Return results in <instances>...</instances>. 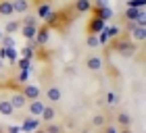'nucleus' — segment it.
<instances>
[{"mask_svg": "<svg viewBox=\"0 0 146 133\" xmlns=\"http://www.w3.org/2000/svg\"><path fill=\"white\" fill-rule=\"evenodd\" d=\"M111 46H113V50L117 52V54H121L123 58H134L136 56V46H134V42H131V38H115V40H111Z\"/></svg>", "mask_w": 146, "mask_h": 133, "instance_id": "1", "label": "nucleus"}, {"mask_svg": "<svg viewBox=\"0 0 146 133\" xmlns=\"http://www.w3.org/2000/svg\"><path fill=\"white\" fill-rule=\"evenodd\" d=\"M44 102L40 98H36V100H29L27 104H25V108H27V112H29V117H40L42 115V110H44Z\"/></svg>", "mask_w": 146, "mask_h": 133, "instance_id": "2", "label": "nucleus"}, {"mask_svg": "<svg viewBox=\"0 0 146 133\" xmlns=\"http://www.w3.org/2000/svg\"><path fill=\"white\" fill-rule=\"evenodd\" d=\"M48 40H50V27L48 25H44V27H38V33H36V38H34V42H36V46H46L48 44Z\"/></svg>", "mask_w": 146, "mask_h": 133, "instance_id": "3", "label": "nucleus"}, {"mask_svg": "<svg viewBox=\"0 0 146 133\" xmlns=\"http://www.w3.org/2000/svg\"><path fill=\"white\" fill-rule=\"evenodd\" d=\"M86 66H88V71L92 73H98V71H102V66H104V61L100 56H96V54H92L86 58Z\"/></svg>", "mask_w": 146, "mask_h": 133, "instance_id": "4", "label": "nucleus"}, {"mask_svg": "<svg viewBox=\"0 0 146 133\" xmlns=\"http://www.w3.org/2000/svg\"><path fill=\"white\" fill-rule=\"evenodd\" d=\"M61 98H63V92L58 85H50V88H46V100L52 104H56V102H61Z\"/></svg>", "mask_w": 146, "mask_h": 133, "instance_id": "5", "label": "nucleus"}, {"mask_svg": "<svg viewBox=\"0 0 146 133\" xmlns=\"http://www.w3.org/2000/svg\"><path fill=\"white\" fill-rule=\"evenodd\" d=\"M92 13H94V17L102 19V21H109V19L115 17V13H113V9L107 4V6H98V9H92Z\"/></svg>", "mask_w": 146, "mask_h": 133, "instance_id": "6", "label": "nucleus"}, {"mask_svg": "<svg viewBox=\"0 0 146 133\" xmlns=\"http://www.w3.org/2000/svg\"><path fill=\"white\" fill-rule=\"evenodd\" d=\"M129 33H131V38H134L136 42H144V38H146L144 25H138V23H129Z\"/></svg>", "mask_w": 146, "mask_h": 133, "instance_id": "7", "label": "nucleus"}, {"mask_svg": "<svg viewBox=\"0 0 146 133\" xmlns=\"http://www.w3.org/2000/svg\"><path fill=\"white\" fill-rule=\"evenodd\" d=\"M9 100H11V104H13V108H15V110H19V108H25V104L29 102V100L25 98V96L21 94V92H15V94H13Z\"/></svg>", "mask_w": 146, "mask_h": 133, "instance_id": "8", "label": "nucleus"}, {"mask_svg": "<svg viewBox=\"0 0 146 133\" xmlns=\"http://www.w3.org/2000/svg\"><path fill=\"white\" fill-rule=\"evenodd\" d=\"M107 21H102V19H98V17H92L90 19V23H88V33H100L107 25H104Z\"/></svg>", "mask_w": 146, "mask_h": 133, "instance_id": "9", "label": "nucleus"}, {"mask_svg": "<svg viewBox=\"0 0 146 133\" xmlns=\"http://www.w3.org/2000/svg\"><path fill=\"white\" fill-rule=\"evenodd\" d=\"M21 94L27 98V100H36V98H40V88L38 85H31V83H27V85H23V90H21Z\"/></svg>", "mask_w": 146, "mask_h": 133, "instance_id": "10", "label": "nucleus"}, {"mask_svg": "<svg viewBox=\"0 0 146 133\" xmlns=\"http://www.w3.org/2000/svg\"><path fill=\"white\" fill-rule=\"evenodd\" d=\"M40 127V121L36 117H25V121H23V125H21V131H25V133H31V131H36Z\"/></svg>", "mask_w": 146, "mask_h": 133, "instance_id": "11", "label": "nucleus"}, {"mask_svg": "<svg viewBox=\"0 0 146 133\" xmlns=\"http://www.w3.org/2000/svg\"><path fill=\"white\" fill-rule=\"evenodd\" d=\"M31 2L29 0H13V13H19V15H25L29 11Z\"/></svg>", "mask_w": 146, "mask_h": 133, "instance_id": "12", "label": "nucleus"}, {"mask_svg": "<svg viewBox=\"0 0 146 133\" xmlns=\"http://www.w3.org/2000/svg\"><path fill=\"white\" fill-rule=\"evenodd\" d=\"M50 15H52V6H50L48 2L38 4V11H36V17H38V19H44V21H46Z\"/></svg>", "mask_w": 146, "mask_h": 133, "instance_id": "13", "label": "nucleus"}, {"mask_svg": "<svg viewBox=\"0 0 146 133\" xmlns=\"http://www.w3.org/2000/svg\"><path fill=\"white\" fill-rule=\"evenodd\" d=\"M13 0H0V17H13Z\"/></svg>", "mask_w": 146, "mask_h": 133, "instance_id": "14", "label": "nucleus"}, {"mask_svg": "<svg viewBox=\"0 0 146 133\" xmlns=\"http://www.w3.org/2000/svg\"><path fill=\"white\" fill-rule=\"evenodd\" d=\"M73 9H75V13H90L92 11V0H75Z\"/></svg>", "mask_w": 146, "mask_h": 133, "instance_id": "15", "label": "nucleus"}, {"mask_svg": "<svg viewBox=\"0 0 146 133\" xmlns=\"http://www.w3.org/2000/svg\"><path fill=\"white\" fill-rule=\"evenodd\" d=\"M0 115L2 117H13L15 115V108H13L11 100H0Z\"/></svg>", "mask_w": 146, "mask_h": 133, "instance_id": "16", "label": "nucleus"}, {"mask_svg": "<svg viewBox=\"0 0 146 133\" xmlns=\"http://www.w3.org/2000/svg\"><path fill=\"white\" fill-rule=\"evenodd\" d=\"M19 31L23 33L25 40H34L36 33H38V25H21V29H19Z\"/></svg>", "mask_w": 146, "mask_h": 133, "instance_id": "17", "label": "nucleus"}, {"mask_svg": "<svg viewBox=\"0 0 146 133\" xmlns=\"http://www.w3.org/2000/svg\"><path fill=\"white\" fill-rule=\"evenodd\" d=\"M40 119H42L44 123L54 121V119H56V110L52 108V106H44V110H42V115H40Z\"/></svg>", "mask_w": 146, "mask_h": 133, "instance_id": "18", "label": "nucleus"}, {"mask_svg": "<svg viewBox=\"0 0 146 133\" xmlns=\"http://www.w3.org/2000/svg\"><path fill=\"white\" fill-rule=\"evenodd\" d=\"M19 29H21V21H9V23L4 25V29H2V31H4V33H9V36H15Z\"/></svg>", "mask_w": 146, "mask_h": 133, "instance_id": "19", "label": "nucleus"}, {"mask_svg": "<svg viewBox=\"0 0 146 133\" xmlns=\"http://www.w3.org/2000/svg\"><path fill=\"white\" fill-rule=\"evenodd\" d=\"M119 102H121V96H119V92H107V104L111 106V108L119 106Z\"/></svg>", "mask_w": 146, "mask_h": 133, "instance_id": "20", "label": "nucleus"}, {"mask_svg": "<svg viewBox=\"0 0 146 133\" xmlns=\"http://www.w3.org/2000/svg\"><path fill=\"white\" fill-rule=\"evenodd\" d=\"M117 123L121 125V127H129L131 125V115L129 112H119L117 115Z\"/></svg>", "mask_w": 146, "mask_h": 133, "instance_id": "21", "label": "nucleus"}, {"mask_svg": "<svg viewBox=\"0 0 146 133\" xmlns=\"http://www.w3.org/2000/svg\"><path fill=\"white\" fill-rule=\"evenodd\" d=\"M102 31L109 36V40H115V38L121 36V27H119V25H113V27H104Z\"/></svg>", "mask_w": 146, "mask_h": 133, "instance_id": "22", "label": "nucleus"}, {"mask_svg": "<svg viewBox=\"0 0 146 133\" xmlns=\"http://www.w3.org/2000/svg\"><path fill=\"white\" fill-rule=\"evenodd\" d=\"M2 48H4V46H2ZM4 58H9V63H17L19 61L15 46H13V48H4Z\"/></svg>", "mask_w": 146, "mask_h": 133, "instance_id": "23", "label": "nucleus"}, {"mask_svg": "<svg viewBox=\"0 0 146 133\" xmlns=\"http://www.w3.org/2000/svg\"><path fill=\"white\" fill-rule=\"evenodd\" d=\"M86 44H88V48H98V46H100V42H98V36H96V33H88Z\"/></svg>", "mask_w": 146, "mask_h": 133, "instance_id": "24", "label": "nucleus"}, {"mask_svg": "<svg viewBox=\"0 0 146 133\" xmlns=\"http://www.w3.org/2000/svg\"><path fill=\"white\" fill-rule=\"evenodd\" d=\"M0 46H4V48H13V46H15V38L9 36V33H4L2 40H0Z\"/></svg>", "mask_w": 146, "mask_h": 133, "instance_id": "25", "label": "nucleus"}, {"mask_svg": "<svg viewBox=\"0 0 146 133\" xmlns=\"http://www.w3.org/2000/svg\"><path fill=\"white\" fill-rule=\"evenodd\" d=\"M46 133H61V125H56V123H46V127H44Z\"/></svg>", "mask_w": 146, "mask_h": 133, "instance_id": "26", "label": "nucleus"}, {"mask_svg": "<svg viewBox=\"0 0 146 133\" xmlns=\"http://www.w3.org/2000/svg\"><path fill=\"white\" fill-rule=\"evenodd\" d=\"M104 123H107V117L104 115H96L94 119H92V125H94V127H102Z\"/></svg>", "mask_w": 146, "mask_h": 133, "instance_id": "27", "label": "nucleus"}, {"mask_svg": "<svg viewBox=\"0 0 146 133\" xmlns=\"http://www.w3.org/2000/svg\"><path fill=\"white\" fill-rule=\"evenodd\" d=\"M144 2L146 0H127V6H131V9H144Z\"/></svg>", "mask_w": 146, "mask_h": 133, "instance_id": "28", "label": "nucleus"}, {"mask_svg": "<svg viewBox=\"0 0 146 133\" xmlns=\"http://www.w3.org/2000/svg\"><path fill=\"white\" fill-rule=\"evenodd\" d=\"M21 25H38V17H23Z\"/></svg>", "mask_w": 146, "mask_h": 133, "instance_id": "29", "label": "nucleus"}, {"mask_svg": "<svg viewBox=\"0 0 146 133\" xmlns=\"http://www.w3.org/2000/svg\"><path fill=\"white\" fill-rule=\"evenodd\" d=\"M29 65H31L29 58H21V61H19V66H21L23 71H29Z\"/></svg>", "mask_w": 146, "mask_h": 133, "instance_id": "30", "label": "nucleus"}, {"mask_svg": "<svg viewBox=\"0 0 146 133\" xmlns=\"http://www.w3.org/2000/svg\"><path fill=\"white\" fill-rule=\"evenodd\" d=\"M4 133H21V127H17V125H9V127H4Z\"/></svg>", "mask_w": 146, "mask_h": 133, "instance_id": "31", "label": "nucleus"}, {"mask_svg": "<svg viewBox=\"0 0 146 133\" xmlns=\"http://www.w3.org/2000/svg\"><path fill=\"white\" fill-rule=\"evenodd\" d=\"M107 2H109V0H94V2H92V9H98V6H107Z\"/></svg>", "mask_w": 146, "mask_h": 133, "instance_id": "32", "label": "nucleus"}, {"mask_svg": "<svg viewBox=\"0 0 146 133\" xmlns=\"http://www.w3.org/2000/svg\"><path fill=\"white\" fill-rule=\"evenodd\" d=\"M104 133H119L115 127H107V129H104Z\"/></svg>", "mask_w": 146, "mask_h": 133, "instance_id": "33", "label": "nucleus"}, {"mask_svg": "<svg viewBox=\"0 0 146 133\" xmlns=\"http://www.w3.org/2000/svg\"><path fill=\"white\" fill-rule=\"evenodd\" d=\"M121 133H131V131H129V127H123V131H121Z\"/></svg>", "mask_w": 146, "mask_h": 133, "instance_id": "34", "label": "nucleus"}, {"mask_svg": "<svg viewBox=\"0 0 146 133\" xmlns=\"http://www.w3.org/2000/svg\"><path fill=\"white\" fill-rule=\"evenodd\" d=\"M34 133H46V131H44V129H40V127H38V129H36Z\"/></svg>", "mask_w": 146, "mask_h": 133, "instance_id": "35", "label": "nucleus"}, {"mask_svg": "<svg viewBox=\"0 0 146 133\" xmlns=\"http://www.w3.org/2000/svg\"><path fill=\"white\" fill-rule=\"evenodd\" d=\"M2 36H4V31H2V29H0V40H2Z\"/></svg>", "mask_w": 146, "mask_h": 133, "instance_id": "36", "label": "nucleus"}, {"mask_svg": "<svg viewBox=\"0 0 146 133\" xmlns=\"http://www.w3.org/2000/svg\"><path fill=\"white\" fill-rule=\"evenodd\" d=\"M0 133H4V127H0Z\"/></svg>", "mask_w": 146, "mask_h": 133, "instance_id": "37", "label": "nucleus"}]
</instances>
